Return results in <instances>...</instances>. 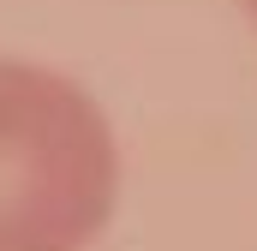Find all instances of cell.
<instances>
[{
  "mask_svg": "<svg viewBox=\"0 0 257 251\" xmlns=\"http://www.w3.org/2000/svg\"><path fill=\"white\" fill-rule=\"evenodd\" d=\"M120 203V144L96 96L0 54V251H90Z\"/></svg>",
  "mask_w": 257,
  "mask_h": 251,
  "instance_id": "obj_1",
  "label": "cell"
},
{
  "mask_svg": "<svg viewBox=\"0 0 257 251\" xmlns=\"http://www.w3.org/2000/svg\"><path fill=\"white\" fill-rule=\"evenodd\" d=\"M239 6H245V18H251V24H257V0H239Z\"/></svg>",
  "mask_w": 257,
  "mask_h": 251,
  "instance_id": "obj_2",
  "label": "cell"
}]
</instances>
